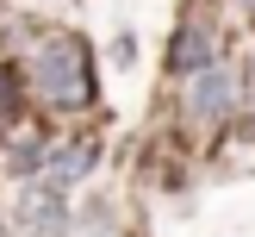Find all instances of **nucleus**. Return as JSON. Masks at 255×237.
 <instances>
[{"label":"nucleus","instance_id":"f257e3e1","mask_svg":"<svg viewBox=\"0 0 255 237\" xmlns=\"http://www.w3.org/2000/svg\"><path fill=\"white\" fill-rule=\"evenodd\" d=\"M31 87L50 106H87L94 100V56L75 31H50L31 56Z\"/></svg>","mask_w":255,"mask_h":237},{"label":"nucleus","instance_id":"f03ea898","mask_svg":"<svg viewBox=\"0 0 255 237\" xmlns=\"http://www.w3.org/2000/svg\"><path fill=\"white\" fill-rule=\"evenodd\" d=\"M19 237H69V206H62V187L44 181V187H25L19 194V212H12Z\"/></svg>","mask_w":255,"mask_h":237},{"label":"nucleus","instance_id":"7ed1b4c3","mask_svg":"<svg viewBox=\"0 0 255 237\" xmlns=\"http://www.w3.org/2000/svg\"><path fill=\"white\" fill-rule=\"evenodd\" d=\"M237 69H224V62H206V69L187 81V112L193 119H218V112H231L237 106Z\"/></svg>","mask_w":255,"mask_h":237},{"label":"nucleus","instance_id":"20e7f679","mask_svg":"<svg viewBox=\"0 0 255 237\" xmlns=\"http://www.w3.org/2000/svg\"><path fill=\"white\" fill-rule=\"evenodd\" d=\"M168 62H174V75H181V81H187V75H199V69H206V62H212V37H206V25H187V31L174 37Z\"/></svg>","mask_w":255,"mask_h":237},{"label":"nucleus","instance_id":"39448f33","mask_svg":"<svg viewBox=\"0 0 255 237\" xmlns=\"http://www.w3.org/2000/svg\"><path fill=\"white\" fill-rule=\"evenodd\" d=\"M44 169H50V181H56V187L81 181V175L94 169V144H62V150H50V156H44Z\"/></svg>","mask_w":255,"mask_h":237},{"label":"nucleus","instance_id":"423d86ee","mask_svg":"<svg viewBox=\"0 0 255 237\" xmlns=\"http://www.w3.org/2000/svg\"><path fill=\"white\" fill-rule=\"evenodd\" d=\"M12 119H19V75L0 69V125H12Z\"/></svg>","mask_w":255,"mask_h":237},{"label":"nucleus","instance_id":"0eeeda50","mask_svg":"<svg viewBox=\"0 0 255 237\" xmlns=\"http://www.w3.org/2000/svg\"><path fill=\"white\" fill-rule=\"evenodd\" d=\"M0 237H6V225H0Z\"/></svg>","mask_w":255,"mask_h":237}]
</instances>
